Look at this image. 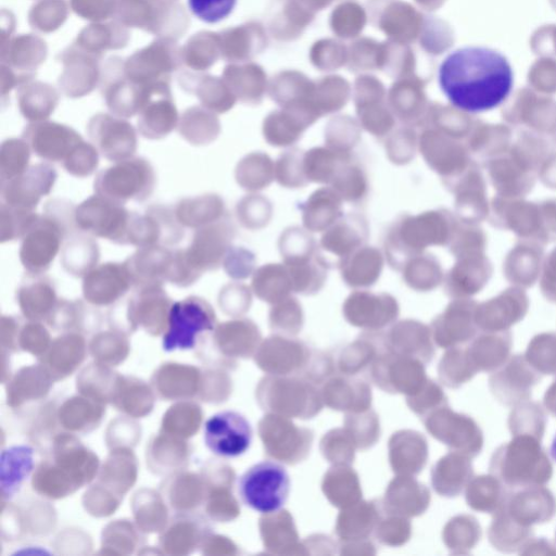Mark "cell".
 Segmentation results:
<instances>
[{
	"label": "cell",
	"mask_w": 556,
	"mask_h": 556,
	"mask_svg": "<svg viewBox=\"0 0 556 556\" xmlns=\"http://www.w3.org/2000/svg\"><path fill=\"white\" fill-rule=\"evenodd\" d=\"M441 90L457 109L482 112L500 105L513 88V70L500 52L485 47H463L440 64Z\"/></svg>",
	"instance_id": "cell-1"
},
{
	"label": "cell",
	"mask_w": 556,
	"mask_h": 556,
	"mask_svg": "<svg viewBox=\"0 0 556 556\" xmlns=\"http://www.w3.org/2000/svg\"><path fill=\"white\" fill-rule=\"evenodd\" d=\"M540 441L515 435L494 451L490 472L509 488L544 485L553 476V466Z\"/></svg>",
	"instance_id": "cell-2"
},
{
	"label": "cell",
	"mask_w": 556,
	"mask_h": 556,
	"mask_svg": "<svg viewBox=\"0 0 556 556\" xmlns=\"http://www.w3.org/2000/svg\"><path fill=\"white\" fill-rule=\"evenodd\" d=\"M155 185L152 164L143 157L132 156L100 170L93 181V190L99 195L125 204L127 201H146Z\"/></svg>",
	"instance_id": "cell-3"
},
{
	"label": "cell",
	"mask_w": 556,
	"mask_h": 556,
	"mask_svg": "<svg viewBox=\"0 0 556 556\" xmlns=\"http://www.w3.org/2000/svg\"><path fill=\"white\" fill-rule=\"evenodd\" d=\"M216 323L215 311L205 299L191 295L176 301L168 312L162 348L165 352L191 350Z\"/></svg>",
	"instance_id": "cell-4"
},
{
	"label": "cell",
	"mask_w": 556,
	"mask_h": 556,
	"mask_svg": "<svg viewBox=\"0 0 556 556\" xmlns=\"http://www.w3.org/2000/svg\"><path fill=\"white\" fill-rule=\"evenodd\" d=\"M290 485L289 473L282 465L264 460L240 476L238 493L249 508L261 514H273L285 506Z\"/></svg>",
	"instance_id": "cell-5"
},
{
	"label": "cell",
	"mask_w": 556,
	"mask_h": 556,
	"mask_svg": "<svg viewBox=\"0 0 556 556\" xmlns=\"http://www.w3.org/2000/svg\"><path fill=\"white\" fill-rule=\"evenodd\" d=\"M131 212L124 204L94 193L75 207V226L94 238L127 244Z\"/></svg>",
	"instance_id": "cell-6"
},
{
	"label": "cell",
	"mask_w": 556,
	"mask_h": 556,
	"mask_svg": "<svg viewBox=\"0 0 556 556\" xmlns=\"http://www.w3.org/2000/svg\"><path fill=\"white\" fill-rule=\"evenodd\" d=\"M72 235L53 216L43 213L22 238L20 261L27 273L45 274L61 253L62 243Z\"/></svg>",
	"instance_id": "cell-7"
},
{
	"label": "cell",
	"mask_w": 556,
	"mask_h": 556,
	"mask_svg": "<svg viewBox=\"0 0 556 556\" xmlns=\"http://www.w3.org/2000/svg\"><path fill=\"white\" fill-rule=\"evenodd\" d=\"M185 237V227L177 220L174 210L155 204L143 214L131 212L127 230V244L143 248L173 247Z\"/></svg>",
	"instance_id": "cell-8"
},
{
	"label": "cell",
	"mask_w": 556,
	"mask_h": 556,
	"mask_svg": "<svg viewBox=\"0 0 556 556\" xmlns=\"http://www.w3.org/2000/svg\"><path fill=\"white\" fill-rule=\"evenodd\" d=\"M252 438L249 420L236 410L215 413L206 419L203 428L205 446L219 457L241 456L249 450Z\"/></svg>",
	"instance_id": "cell-9"
},
{
	"label": "cell",
	"mask_w": 556,
	"mask_h": 556,
	"mask_svg": "<svg viewBox=\"0 0 556 556\" xmlns=\"http://www.w3.org/2000/svg\"><path fill=\"white\" fill-rule=\"evenodd\" d=\"M236 228L228 215L195 229L190 244L185 249L192 266L202 275L217 269L231 248Z\"/></svg>",
	"instance_id": "cell-10"
},
{
	"label": "cell",
	"mask_w": 556,
	"mask_h": 556,
	"mask_svg": "<svg viewBox=\"0 0 556 556\" xmlns=\"http://www.w3.org/2000/svg\"><path fill=\"white\" fill-rule=\"evenodd\" d=\"M56 178V170L49 163L29 165L23 174L1 181L2 202L13 207L35 210L41 198L52 191Z\"/></svg>",
	"instance_id": "cell-11"
},
{
	"label": "cell",
	"mask_w": 556,
	"mask_h": 556,
	"mask_svg": "<svg viewBox=\"0 0 556 556\" xmlns=\"http://www.w3.org/2000/svg\"><path fill=\"white\" fill-rule=\"evenodd\" d=\"M540 379L541 374L528 363L525 355H514L493 371L489 388L501 404L513 406L528 400Z\"/></svg>",
	"instance_id": "cell-12"
},
{
	"label": "cell",
	"mask_w": 556,
	"mask_h": 556,
	"mask_svg": "<svg viewBox=\"0 0 556 556\" xmlns=\"http://www.w3.org/2000/svg\"><path fill=\"white\" fill-rule=\"evenodd\" d=\"M87 131L99 153L113 163L132 157L137 151V134L122 121L99 117L89 124Z\"/></svg>",
	"instance_id": "cell-13"
},
{
	"label": "cell",
	"mask_w": 556,
	"mask_h": 556,
	"mask_svg": "<svg viewBox=\"0 0 556 556\" xmlns=\"http://www.w3.org/2000/svg\"><path fill=\"white\" fill-rule=\"evenodd\" d=\"M84 298L94 305H109L132 287L125 263L106 262L98 264L83 278Z\"/></svg>",
	"instance_id": "cell-14"
},
{
	"label": "cell",
	"mask_w": 556,
	"mask_h": 556,
	"mask_svg": "<svg viewBox=\"0 0 556 556\" xmlns=\"http://www.w3.org/2000/svg\"><path fill=\"white\" fill-rule=\"evenodd\" d=\"M502 508L525 528L548 522L556 514V498L543 485L521 488L508 495Z\"/></svg>",
	"instance_id": "cell-15"
},
{
	"label": "cell",
	"mask_w": 556,
	"mask_h": 556,
	"mask_svg": "<svg viewBox=\"0 0 556 556\" xmlns=\"http://www.w3.org/2000/svg\"><path fill=\"white\" fill-rule=\"evenodd\" d=\"M23 138L36 156L61 164L83 140L74 129L59 124L33 125L25 129Z\"/></svg>",
	"instance_id": "cell-16"
},
{
	"label": "cell",
	"mask_w": 556,
	"mask_h": 556,
	"mask_svg": "<svg viewBox=\"0 0 556 556\" xmlns=\"http://www.w3.org/2000/svg\"><path fill=\"white\" fill-rule=\"evenodd\" d=\"M173 250L163 245L138 248L125 261L132 287L163 286L168 279Z\"/></svg>",
	"instance_id": "cell-17"
},
{
	"label": "cell",
	"mask_w": 556,
	"mask_h": 556,
	"mask_svg": "<svg viewBox=\"0 0 556 556\" xmlns=\"http://www.w3.org/2000/svg\"><path fill=\"white\" fill-rule=\"evenodd\" d=\"M35 467V451L28 444H13L0 456V486L3 498H12Z\"/></svg>",
	"instance_id": "cell-18"
},
{
	"label": "cell",
	"mask_w": 556,
	"mask_h": 556,
	"mask_svg": "<svg viewBox=\"0 0 556 556\" xmlns=\"http://www.w3.org/2000/svg\"><path fill=\"white\" fill-rule=\"evenodd\" d=\"M99 260V244L92 236L81 231L70 235L60 253L63 269L75 278H84Z\"/></svg>",
	"instance_id": "cell-19"
},
{
	"label": "cell",
	"mask_w": 556,
	"mask_h": 556,
	"mask_svg": "<svg viewBox=\"0 0 556 556\" xmlns=\"http://www.w3.org/2000/svg\"><path fill=\"white\" fill-rule=\"evenodd\" d=\"M177 220L185 227L198 229L226 216L223 199L216 193H205L181 199L174 208Z\"/></svg>",
	"instance_id": "cell-20"
},
{
	"label": "cell",
	"mask_w": 556,
	"mask_h": 556,
	"mask_svg": "<svg viewBox=\"0 0 556 556\" xmlns=\"http://www.w3.org/2000/svg\"><path fill=\"white\" fill-rule=\"evenodd\" d=\"M17 301L26 315L41 316L55 308V286L43 274L27 273L17 289Z\"/></svg>",
	"instance_id": "cell-21"
},
{
	"label": "cell",
	"mask_w": 556,
	"mask_h": 556,
	"mask_svg": "<svg viewBox=\"0 0 556 556\" xmlns=\"http://www.w3.org/2000/svg\"><path fill=\"white\" fill-rule=\"evenodd\" d=\"M162 287L136 288V292L127 300L129 315L142 321L166 323L173 302Z\"/></svg>",
	"instance_id": "cell-22"
},
{
	"label": "cell",
	"mask_w": 556,
	"mask_h": 556,
	"mask_svg": "<svg viewBox=\"0 0 556 556\" xmlns=\"http://www.w3.org/2000/svg\"><path fill=\"white\" fill-rule=\"evenodd\" d=\"M510 348L509 334L482 336L467 353L478 371L493 372L508 361Z\"/></svg>",
	"instance_id": "cell-23"
},
{
	"label": "cell",
	"mask_w": 556,
	"mask_h": 556,
	"mask_svg": "<svg viewBox=\"0 0 556 556\" xmlns=\"http://www.w3.org/2000/svg\"><path fill=\"white\" fill-rule=\"evenodd\" d=\"M532 529L525 528L501 507L496 513L488 530V538L494 548L505 552H519L531 539Z\"/></svg>",
	"instance_id": "cell-24"
},
{
	"label": "cell",
	"mask_w": 556,
	"mask_h": 556,
	"mask_svg": "<svg viewBox=\"0 0 556 556\" xmlns=\"http://www.w3.org/2000/svg\"><path fill=\"white\" fill-rule=\"evenodd\" d=\"M504 485L492 473L475 478L467 489L468 505L481 513H496L509 495Z\"/></svg>",
	"instance_id": "cell-25"
},
{
	"label": "cell",
	"mask_w": 556,
	"mask_h": 556,
	"mask_svg": "<svg viewBox=\"0 0 556 556\" xmlns=\"http://www.w3.org/2000/svg\"><path fill=\"white\" fill-rule=\"evenodd\" d=\"M367 236L365 220L356 215H350L339 220L330 231L323 237L324 249L346 256L362 244Z\"/></svg>",
	"instance_id": "cell-26"
},
{
	"label": "cell",
	"mask_w": 556,
	"mask_h": 556,
	"mask_svg": "<svg viewBox=\"0 0 556 556\" xmlns=\"http://www.w3.org/2000/svg\"><path fill=\"white\" fill-rule=\"evenodd\" d=\"M545 426L546 416L542 406L529 399L514 405L508 417V428L514 437L530 435L541 440Z\"/></svg>",
	"instance_id": "cell-27"
},
{
	"label": "cell",
	"mask_w": 556,
	"mask_h": 556,
	"mask_svg": "<svg viewBox=\"0 0 556 556\" xmlns=\"http://www.w3.org/2000/svg\"><path fill=\"white\" fill-rule=\"evenodd\" d=\"M39 215L34 210L0 205V242L22 239L36 223Z\"/></svg>",
	"instance_id": "cell-28"
},
{
	"label": "cell",
	"mask_w": 556,
	"mask_h": 556,
	"mask_svg": "<svg viewBox=\"0 0 556 556\" xmlns=\"http://www.w3.org/2000/svg\"><path fill=\"white\" fill-rule=\"evenodd\" d=\"M31 149L26 140L10 138L0 148L1 181L23 174L29 167Z\"/></svg>",
	"instance_id": "cell-29"
},
{
	"label": "cell",
	"mask_w": 556,
	"mask_h": 556,
	"mask_svg": "<svg viewBox=\"0 0 556 556\" xmlns=\"http://www.w3.org/2000/svg\"><path fill=\"white\" fill-rule=\"evenodd\" d=\"M525 357L539 374H556V334L535 337L529 343Z\"/></svg>",
	"instance_id": "cell-30"
},
{
	"label": "cell",
	"mask_w": 556,
	"mask_h": 556,
	"mask_svg": "<svg viewBox=\"0 0 556 556\" xmlns=\"http://www.w3.org/2000/svg\"><path fill=\"white\" fill-rule=\"evenodd\" d=\"M268 159L264 154L251 153L237 165L235 177L239 186L254 191L268 184Z\"/></svg>",
	"instance_id": "cell-31"
},
{
	"label": "cell",
	"mask_w": 556,
	"mask_h": 556,
	"mask_svg": "<svg viewBox=\"0 0 556 556\" xmlns=\"http://www.w3.org/2000/svg\"><path fill=\"white\" fill-rule=\"evenodd\" d=\"M181 137L190 144L202 147L214 142L219 134L217 123L204 115L190 114L186 116L180 126Z\"/></svg>",
	"instance_id": "cell-32"
},
{
	"label": "cell",
	"mask_w": 556,
	"mask_h": 556,
	"mask_svg": "<svg viewBox=\"0 0 556 556\" xmlns=\"http://www.w3.org/2000/svg\"><path fill=\"white\" fill-rule=\"evenodd\" d=\"M99 154L92 143L83 139L62 163V166L70 175L85 178L92 175L98 168Z\"/></svg>",
	"instance_id": "cell-33"
},
{
	"label": "cell",
	"mask_w": 556,
	"mask_h": 556,
	"mask_svg": "<svg viewBox=\"0 0 556 556\" xmlns=\"http://www.w3.org/2000/svg\"><path fill=\"white\" fill-rule=\"evenodd\" d=\"M175 114L170 110H152L139 121V130L144 138L160 140L175 127Z\"/></svg>",
	"instance_id": "cell-34"
},
{
	"label": "cell",
	"mask_w": 556,
	"mask_h": 556,
	"mask_svg": "<svg viewBox=\"0 0 556 556\" xmlns=\"http://www.w3.org/2000/svg\"><path fill=\"white\" fill-rule=\"evenodd\" d=\"M237 0H188L190 11L199 20L214 24L231 14Z\"/></svg>",
	"instance_id": "cell-35"
},
{
	"label": "cell",
	"mask_w": 556,
	"mask_h": 556,
	"mask_svg": "<svg viewBox=\"0 0 556 556\" xmlns=\"http://www.w3.org/2000/svg\"><path fill=\"white\" fill-rule=\"evenodd\" d=\"M202 274L189 262L185 249L173 251L172 263L167 281L177 287H189L195 283Z\"/></svg>",
	"instance_id": "cell-36"
},
{
	"label": "cell",
	"mask_w": 556,
	"mask_h": 556,
	"mask_svg": "<svg viewBox=\"0 0 556 556\" xmlns=\"http://www.w3.org/2000/svg\"><path fill=\"white\" fill-rule=\"evenodd\" d=\"M224 270L232 279H244L253 270L254 256L243 248H230L226 253L223 263Z\"/></svg>",
	"instance_id": "cell-37"
},
{
	"label": "cell",
	"mask_w": 556,
	"mask_h": 556,
	"mask_svg": "<svg viewBox=\"0 0 556 556\" xmlns=\"http://www.w3.org/2000/svg\"><path fill=\"white\" fill-rule=\"evenodd\" d=\"M266 204L264 199L257 195H248L241 199L236 207L238 220L245 228H258L266 218Z\"/></svg>",
	"instance_id": "cell-38"
},
{
	"label": "cell",
	"mask_w": 556,
	"mask_h": 556,
	"mask_svg": "<svg viewBox=\"0 0 556 556\" xmlns=\"http://www.w3.org/2000/svg\"><path fill=\"white\" fill-rule=\"evenodd\" d=\"M520 554H556L549 542L531 538L519 551Z\"/></svg>",
	"instance_id": "cell-39"
},
{
	"label": "cell",
	"mask_w": 556,
	"mask_h": 556,
	"mask_svg": "<svg viewBox=\"0 0 556 556\" xmlns=\"http://www.w3.org/2000/svg\"><path fill=\"white\" fill-rule=\"evenodd\" d=\"M544 406L552 415L556 417V379L545 392Z\"/></svg>",
	"instance_id": "cell-40"
},
{
	"label": "cell",
	"mask_w": 556,
	"mask_h": 556,
	"mask_svg": "<svg viewBox=\"0 0 556 556\" xmlns=\"http://www.w3.org/2000/svg\"><path fill=\"white\" fill-rule=\"evenodd\" d=\"M551 455L554 460H556V434L553 439L552 445H551Z\"/></svg>",
	"instance_id": "cell-41"
},
{
	"label": "cell",
	"mask_w": 556,
	"mask_h": 556,
	"mask_svg": "<svg viewBox=\"0 0 556 556\" xmlns=\"http://www.w3.org/2000/svg\"><path fill=\"white\" fill-rule=\"evenodd\" d=\"M555 538H556V532H555Z\"/></svg>",
	"instance_id": "cell-42"
}]
</instances>
